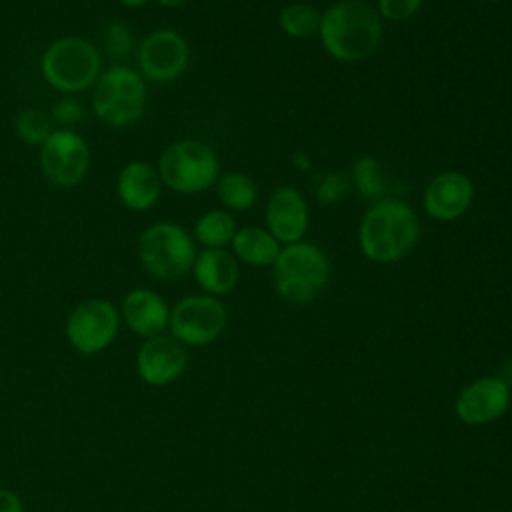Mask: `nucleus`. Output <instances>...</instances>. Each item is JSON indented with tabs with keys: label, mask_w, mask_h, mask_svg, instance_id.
<instances>
[{
	"label": "nucleus",
	"mask_w": 512,
	"mask_h": 512,
	"mask_svg": "<svg viewBox=\"0 0 512 512\" xmlns=\"http://www.w3.org/2000/svg\"><path fill=\"white\" fill-rule=\"evenodd\" d=\"M0 512H24L22 498L4 486H0Z\"/></svg>",
	"instance_id": "29"
},
{
	"label": "nucleus",
	"mask_w": 512,
	"mask_h": 512,
	"mask_svg": "<svg viewBox=\"0 0 512 512\" xmlns=\"http://www.w3.org/2000/svg\"><path fill=\"white\" fill-rule=\"evenodd\" d=\"M278 296L290 304H308L328 286L330 262L324 250L312 242L286 244L272 264Z\"/></svg>",
	"instance_id": "3"
},
{
	"label": "nucleus",
	"mask_w": 512,
	"mask_h": 512,
	"mask_svg": "<svg viewBox=\"0 0 512 512\" xmlns=\"http://www.w3.org/2000/svg\"><path fill=\"white\" fill-rule=\"evenodd\" d=\"M84 116H86V110H84L82 102L68 94H64V98L56 100L50 110V118L54 122H58L60 128H70V130H74V126L80 124L84 120Z\"/></svg>",
	"instance_id": "27"
},
{
	"label": "nucleus",
	"mask_w": 512,
	"mask_h": 512,
	"mask_svg": "<svg viewBox=\"0 0 512 512\" xmlns=\"http://www.w3.org/2000/svg\"><path fill=\"white\" fill-rule=\"evenodd\" d=\"M14 130L18 138L30 146H42L44 140L52 134V118L40 108H24L14 118Z\"/></svg>",
	"instance_id": "24"
},
{
	"label": "nucleus",
	"mask_w": 512,
	"mask_h": 512,
	"mask_svg": "<svg viewBox=\"0 0 512 512\" xmlns=\"http://www.w3.org/2000/svg\"><path fill=\"white\" fill-rule=\"evenodd\" d=\"M512 388L506 378L488 374L468 382L454 400V414L466 426H486L510 410Z\"/></svg>",
	"instance_id": "12"
},
{
	"label": "nucleus",
	"mask_w": 512,
	"mask_h": 512,
	"mask_svg": "<svg viewBox=\"0 0 512 512\" xmlns=\"http://www.w3.org/2000/svg\"><path fill=\"white\" fill-rule=\"evenodd\" d=\"M424 0H378V14L392 22H402L412 18Z\"/></svg>",
	"instance_id": "28"
},
{
	"label": "nucleus",
	"mask_w": 512,
	"mask_h": 512,
	"mask_svg": "<svg viewBox=\"0 0 512 512\" xmlns=\"http://www.w3.org/2000/svg\"><path fill=\"white\" fill-rule=\"evenodd\" d=\"M308 228V206L296 188H276L266 204V230L280 244L300 242Z\"/></svg>",
	"instance_id": "16"
},
{
	"label": "nucleus",
	"mask_w": 512,
	"mask_h": 512,
	"mask_svg": "<svg viewBox=\"0 0 512 512\" xmlns=\"http://www.w3.org/2000/svg\"><path fill=\"white\" fill-rule=\"evenodd\" d=\"M118 2L124 4V6H128V8H140V6L148 4L150 0H118Z\"/></svg>",
	"instance_id": "31"
},
{
	"label": "nucleus",
	"mask_w": 512,
	"mask_h": 512,
	"mask_svg": "<svg viewBox=\"0 0 512 512\" xmlns=\"http://www.w3.org/2000/svg\"><path fill=\"white\" fill-rule=\"evenodd\" d=\"M40 72L48 86L74 96L94 86L102 72V58L90 40L60 36L42 52Z\"/></svg>",
	"instance_id": "4"
},
{
	"label": "nucleus",
	"mask_w": 512,
	"mask_h": 512,
	"mask_svg": "<svg viewBox=\"0 0 512 512\" xmlns=\"http://www.w3.org/2000/svg\"><path fill=\"white\" fill-rule=\"evenodd\" d=\"M118 310L120 320L142 340L168 332L170 306L152 288H132L124 294Z\"/></svg>",
	"instance_id": "15"
},
{
	"label": "nucleus",
	"mask_w": 512,
	"mask_h": 512,
	"mask_svg": "<svg viewBox=\"0 0 512 512\" xmlns=\"http://www.w3.org/2000/svg\"><path fill=\"white\" fill-rule=\"evenodd\" d=\"M420 222L402 200L382 198L364 214L358 228L360 250L368 260L388 264L404 258L416 244Z\"/></svg>",
	"instance_id": "2"
},
{
	"label": "nucleus",
	"mask_w": 512,
	"mask_h": 512,
	"mask_svg": "<svg viewBox=\"0 0 512 512\" xmlns=\"http://www.w3.org/2000/svg\"><path fill=\"white\" fill-rule=\"evenodd\" d=\"M352 186H356L360 196H364L366 200H382L386 192V180L380 162L372 156L356 158L352 166Z\"/></svg>",
	"instance_id": "23"
},
{
	"label": "nucleus",
	"mask_w": 512,
	"mask_h": 512,
	"mask_svg": "<svg viewBox=\"0 0 512 512\" xmlns=\"http://www.w3.org/2000/svg\"><path fill=\"white\" fill-rule=\"evenodd\" d=\"M196 284L210 296H222L234 290L240 270L238 260L226 248H204L196 254L192 264Z\"/></svg>",
	"instance_id": "18"
},
{
	"label": "nucleus",
	"mask_w": 512,
	"mask_h": 512,
	"mask_svg": "<svg viewBox=\"0 0 512 512\" xmlns=\"http://www.w3.org/2000/svg\"><path fill=\"white\" fill-rule=\"evenodd\" d=\"M186 366L188 348L168 332L144 338L134 358L138 378L152 388L174 384L186 372Z\"/></svg>",
	"instance_id": "13"
},
{
	"label": "nucleus",
	"mask_w": 512,
	"mask_h": 512,
	"mask_svg": "<svg viewBox=\"0 0 512 512\" xmlns=\"http://www.w3.org/2000/svg\"><path fill=\"white\" fill-rule=\"evenodd\" d=\"M320 18L322 14L314 6L306 2H292L282 8L278 16V24L282 32H286L292 38H310L318 34Z\"/></svg>",
	"instance_id": "22"
},
{
	"label": "nucleus",
	"mask_w": 512,
	"mask_h": 512,
	"mask_svg": "<svg viewBox=\"0 0 512 512\" xmlns=\"http://www.w3.org/2000/svg\"><path fill=\"white\" fill-rule=\"evenodd\" d=\"M216 194L224 208L240 212L254 206L258 198V188L248 174L226 172L216 180Z\"/></svg>",
	"instance_id": "21"
},
{
	"label": "nucleus",
	"mask_w": 512,
	"mask_h": 512,
	"mask_svg": "<svg viewBox=\"0 0 512 512\" xmlns=\"http://www.w3.org/2000/svg\"><path fill=\"white\" fill-rule=\"evenodd\" d=\"M136 254L150 276L170 282L192 272L198 252L186 228L174 222H154L138 236Z\"/></svg>",
	"instance_id": "6"
},
{
	"label": "nucleus",
	"mask_w": 512,
	"mask_h": 512,
	"mask_svg": "<svg viewBox=\"0 0 512 512\" xmlns=\"http://www.w3.org/2000/svg\"><path fill=\"white\" fill-rule=\"evenodd\" d=\"M382 16L362 0H340L320 18V40L326 52L340 62L368 58L382 40Z\"/></svg>",
	"instance_id": "1"
},
{
	"label": "nucleus",
	"mask_w": 512,
	"mask_h": 512,
	"mask_svg": "<svg viewBox=\"0 0 512 512\" xmlns=\"http://www.w3.org/2000/svg\"><path fill=\"white\" fill-rule=\"evenodd\" d=\"M472 180L456 170L436 174L424 190V210L430 218L450 222L460 218L472 204Z\"/></svg>",
	"instance_id": "14"
},
{
	"label": "nucleus",
	"mask_w": 512,
	"mask_h": 512,
	"mask_svg": "<svg viewBox=\"0 0 512 512\" xmlns=\"http://www.w3.org/2000/svg\"><path fill=\"white\" fill-rule=\"evenodd\" d=\"M138 72L144 80L174 82L190 62V46L186 38L172 28H158L146 34L136 46Z\"/></svg>",
	"instance_id": "11"
},
{
	"label": "nucleus",
	"mask_w": 512,
	"mask_h": 512,
	"mask_svg": "<svg viewBox=\"0 0 512 512\" xmlns=\"http://www.w3.org/2000/svg\"><path fill=\"white\" fill-rule=\"evenodd\" d=\"M162 186L160 172L154 164L146 160H132L118 172L116 196L128 210L146 212L158 204Z\"/></svg>",
	"instance_id": "17"
},
{
	"label": "nucleus",
	"mask_w": 512,
	"mask_h": 512,
	"mask_svg": "<svg viewBox=\"0 0 512 512\" xmlns=\"http://www.w3.org/2000/svg\"><path fill=\"white\" fill-rule=\"evenodd\" d=\"M352 190V178L342 172H326L316 186V198L320 204H338Z\"/></svg>",
	"instance_id": "26"
},
{
	"label": "nucleus",
	"mask_w": 512,
	"mask_h": 512,
	"mask_svg": "<svg viewBox=\"0 0 512 512\" xmlns=\"http://www.w3.org/2000/svg\"><path fill=\"white\" fill-rule=\"evenodd\" d=\"M146 80L134 68L116 64L100 72L92 86V110L110 128L136 124L146 110Z\"/></svg>",
	"instance_id": "5"
},
{
	"label": "nucleus",
	"mask_w": 512,
	"mask_h": 512,
	"mask_svg": "<svg viewBox=\"0 0 512 512\" xmlns=\"http://www.w3.org/2000/svg\"><path fill=\"white\" fill-rule=\"evenodd\" d=\"M156 168L166 188L178 194H198L216 184L220 162L208 144L182 138L162 150Z\"/></svg>",
	"instance_id": "7"
},
{
	"label": "nucleus",
	"mask_w": 512,
	"mask_h": 512,
	"mask_svg": "<svg viewBox=\"0 0 512 512\" xmlns=\"http://www.w3.org/2000/svg\"><path fill=\"white\" fill-rule=\"evenodd\" d=\"M120 310L108 298H86L78 302L66 318L64 334L68 344L82 356L104 352L118 336Z\"/></svg>",
	"instance_id": "8"
},
{
	"label": "nucleus",
	"mask_w": 512,
	"mask_h": 512,
	"mask_svg": "<svg viewBox=\"0 0 512 512\" xmlns=\"http://www.w3.org/2000/svg\"><path fill=\"white\" fill-rule=\"evenodd\" d=\"M102 42H104V50H106L108 56H112L116 60H122L134 48V32L124 22L114 20V22H108L104 26Z\"/></svg>",
	"instance_id": "25"
},
{
	"label": "nucleus",
	"mask_w": 512,
	"mask_h": 512,
	"mask_svg": "<svg viewBox=\"0 0 512 512\" xmlns=\"http://www.w3.org/2000/svg\"><path fill=\"white\" fill-rule=\"evenodd\" d=\"M162 8H178L182 4H186L188 0H156Z\"/></svg>",
	"instance_id": "30"
},
{
	"label": "nucleus",
	"mask_w": 512,
	"mask_h": 512,
	"mask_svg": "<svg viewBox=\"0 0 512 512\" xmlns=\"http://www.w3.org/2000/svg\"><path fill=\"white\" fill-rule=\"evenodd\" d=\"M484 2H500V0H484Z\"/></svg>",
	"instance_id": "32"
},
{
	"label": "nucleus",
	"mask_w": 512,
	"mask_h": 512,
	"mask_svg": "<svg viewBox=\"0 0 512 512\" xmlns=\"http://www.w3.org/2000/svg\"><path fill=\"white\" fill-rule=\"evenodd\" d=\"M230 244L234 258L254 268L272 266L282 250L280 242L266 228L260 226L238 228Z\"/></svg>",
	"instance_id": "19"
},
{
	"label": "nucleus",
	"mask_w": 512,
	"mask_h": 512,
	"mask_svg": "<svg viewBox=\"0 0 512 512\" xmlns=\"http://www.w3.org/2000/svg\"><path fill=\"white\" fill-rule=\"evenodd\" d=\"M226 308L210 294H190L170 306L168 334L186 348H200L216 342L226 328Z\"/></svg>",
	"instance_id": "9"
},
{
	"label": "nucleus",
	"mask_w": 512,
	"mask_h": 512,
	"mask_svg": "<svg viewBox=\"0 0 512 512\" xmlns=\"http://www.w3.org/2000/svg\"><path fill=\"white\" fill-rule=\"evenodd\" d=\"M40 170L56 188L78 186L90 170V146L70 128H54L40 146Z\"/></svg>",
	"instance_id": "10"
},
{
	"label": "nucleus",
	"mask_w": 512,
	"mask_h": 512,
	"mask_svg": "<svg viewBox=\"0 0 512 512\" xmlns=\"http://www.w3.org/2000/svg\"><path fill=\"white\" fill-rule=\"evenodd\" d=\"M236 230V220L228 210H208L196 220L192 238L204 248H224L232 242Z\"/></svg>",
	"instance_id": "20"
}]
</instances>
